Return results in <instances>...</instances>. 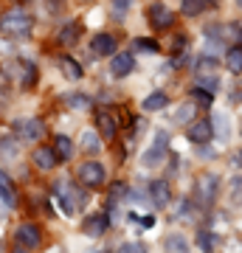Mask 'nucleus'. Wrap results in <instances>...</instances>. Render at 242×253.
<instances>
[{
	"instance_id": "f257e3e1",
	"label": "nucleus",
	"mask_w": 242,
	"mask_h": 253,
	"mask_svg": "<svg viewBox=\"0 0 242 253\" xmlns=\"http://www.w3.org/2000/svg\"><path fill=\"white\" fill-rule=\"evenodd\" d=\"M31 26H34L31 14H26V11H20V9L6 11L3 20H0L3 34H9V37H26V34H31Z\"/></svg>"
},
{
	"instance_id": "f03ea898",
	"label": "nucleus",
	"mask_w": 242,
	"mask_h": 253,
	"mask_svg": "<svg viewBox=\"0 0 242 253\" xmlns=\"http://www.w3.org/2000/svg\"><path fill=\"white\" fill-rule=\"evenodd\" d=\"M43 132H45V126L40 118H20V121H14V135L20 141H40Z\"/></svg>"
},
{
	"instance_id": "7ed1b4c3",
	"label": "nucleus",
	"mask_w": 242,
	"mask_h": 253,
	"mask_svg": "<svg viewBox=\"0 0 242 253\" xmlns=\"http://www.w3.org/2000/svg\"><path fill=\"white\" fill-rule=\"evenodd\" d=\"M14 239H17L23 248H28V251H37L40 245H43V231L34 225V222H23V225L17 228V234H14Z\"/></svg>"
},
{
	"instance_id": "20e7f679",
	"label": "nucleus",
	"mask_w": 242,
	"mask_h": 253,
	"mask_svg": "<svg viewBox=\"0 0 242 253\" xmlns=\"http://www.w3.org/2000/svg\"><path fill=\"white\" fill-rule=\"evenodd\" d=\"M163 144H169V138L163 135V132H158V135H155V144L141 155V163H144V166H158V163L166 158V146H163Z\"/></svg>"
},
{
	"instance_id": "39448f33",
	"label": "nucleus",
	"mask_w": 242,
	"mask_h": 253,
	"mask_svg": "<svg viewBox=\"0 0 242 253\" xmlns=\"http://www.w3.org/2000/svg\"><path fill=\"white\" fill-rule=\"evenodd\" d=\"M79 183L82 186H101L104 183V166L101 163H85V166H79Z\"/></svg>"
},
{
	"instance_id": "423d86ee",
	"label": "nucleus",
	"mask_w": 242,
	"mask_h": 253,
	"mask_svg": "<svg viewBox=\"0 0 242 253\" xmlns=\"http://www.w3.org/2000/svg\"><path fill=\"white\" fill-rule=\"evenodd\" d=\"M107 225H110V214L107 211H99V214H90V217L85 219L82 231H85V236H101L107 231Z\"/></svg>"
},
{
	"instance_id": "0eeeda50",
	"label": "nucleus",
	"mask_w": 242,
	"mask_h": 253,
	"mask_svg": "<svg viewBox=\"0 0 242 253\" xmlns=\"http://www.w3.org/2000/svg\"><path fill=\"white\" fill-rule=\"evenodd\" d=\"M149 23H152V28L163 31V28H169L172 23H175V14H172V9H166L163 3H155L152 9H149Z\"/></svg>"
},
{
	"instance_id": "6e6552de",
	"label": "nucleus",
	"mask_w": 242,
	"mask_h": 253,
	"mask_svg": "<svg viewBox=\"0 0 242 253\" xmlns=\"http://www.w3.org/2000/svg\"><path fill=\"white\" fill-rule=\"evenodd\" d=\"M56 197H59V206H62L65 214H73L76 208L85 206V194H79L76 189H65V191H59Z\"/></svg>"
},
{
	"instance_id": "1a4fd4ad",
	"label": "nucleus",
	"mask_w": 242,
	"mask_h": 253,
	"mask_svg": "<svg viewBox=\"0 0 242 253\" xmlns=\"http://www.w3.org/2000/svg\"><path fill=\"white\" fill-rule=\"evenodd\" d=\"M31 158H34L37 169H43V172H51V169L56 166V152H54V146H37Z\"/></svg>"
},
{
	"instance_id": "9d476101",
	"label": "nucleus",
	"mask_w": 242,
	"mask_h": 253,
	"mask_svg": "<svg viewBox=\"0 0 242 253\" xmlns=\"http://www.w3.org/2000/svg\"><path fill=\"white\" fill-rule=\"evenodd\" d=\"M90 48H93V54L96 56L116 54V37L113 34H96L93 37V42H90Z\"/></svg>"
},
{
	"instance_id": "9b49d317",
	"label": "nucleus",
	"mask_w": 242,
	"mask_h": 253,
	"mask_svg": "<svg viewBox=\"0 0 242 253\" xmlns=\"http://www.w3.org/2000/svg\"><path fill=\"white\" fill-rule=\"evenodd\" d=\"M149 197H152V203H155V208H166L169 206V183L166 180H155L152 186H149Z\"/></svg>"
},
{
	"instance_id": "f8f14e48",
	"label": "nucleus",
	"mask_w": 242,
	"mask_h": 253,
	"mask_svg": "<svg viewBox=\"0 0 242 253\" xmlns=\"http://www.w3.org/2000/svg\"><path fill=\"white\" fill-rule=\"evenodd\" d=\"M96 124H99V132H101V138H104V141H113V138H116V132H118L116 118L110 116L107 110H101L99 116H96Z\"/></svg>"
},
{
	"instance_id": "ddd939ff",
	"label": "nucleus",
	"mask_w": 242,
	"mask_h": 253,
	"mask_svg": "<svg viewBox=\"0 0 242 253\" xmlns=\"http://www.w3.org/2000/svg\"><path fill=\"white\" fill-rule=\"evenodd\" d=\"M211 135H214V126H211V121H194V124L189 126V138H192L194 144H206Z\"/></svg>"
},
{
	"instance_id": "4468645a",
	"label": "nucleus",
	"mask_w": 242,
	"mask_h": 253,
	"mask_svg": "<svg viewBox=\"0 0 242 253\" xmlns=\"http://www.w3.org/2000/svg\"><path fill=\"white\" fill-rule=\"evenodd\" d=\"M135 62H133V56L130 54H118L113 56V62H110V73L113 76H127V73H133Z\"/></svg>"
},
{
	"instance_id": "2eb2a0df",
	"label": "nucleus",
	"mask_w": 242,
	"mask_h": 253,
	"mask_svg": "<svg viewBox=\"0 0 242 253\" xmlns=\"http://www.w3.org/2000/svg\"><path fill=\"white\" fill-rule=\"evenodd\" d=\"M217 186H220V180H217V174H203L197 183V191L203 200H214L217 197Z\"/></svg>"
},
{
	"instance_id": "dca6fc26",
	"label": "nucleus",
	"mask_w": 242,
	"mask_h": 253,
	"mask_svg": "<svg viewBox=\"0 0 242 253\" xmlns=\"http://www.w3.org/2000/svg\"><path fill=\"white\" fill-rule=\"evenodd\" d=\"M59 71H62L65 79H73V82L82 79V65L71 56H59Z\"/></svg>"
},
{
	"instance_id": "f3484780",
	"label": "nucleus",
	"mask_w": 242,
	"mask_h": 253,
	"mask_svg": "<svg viewBox=\"0 0 242 253\" xmlns=\"http://www.w3.org/2000/svg\"><path fill=\"white\" fill-rule=\"evenodd\" d=\"M0 200H6L9 206H17V191L11 186V180L6 177V172L0 169Z\"/></svg>"
},
{
	"instance_id": "a211bd4d",
	"label": "nucleus",
	"mask_w": 242,
	"mask_h": 253,
	"mask_svg": "<svg viewBox=\"0 0 242 253\" xmlns=\"http://www.w3.org/2000/svg\"><path fill=\"white\" fill-rule=\"evenodd\" d=\"M54 152H56V158H62V161H68V158L73 155V144H71V138L56 135V138H54Z\"/></svg>"
},
{
	"instance_id": "6ab92c4d",
	"label": "nucleus",
	"mask_w": 242,
	"mask_h": 253,
	"mask_svg": "<svg viewBox=\"0 0 242 253\" xmlns=\"http://www.w3.org/2000/svg\"><path fill=\"white\" fill-rule=\"evenodd\" d=\"M166 93H149V96H146V99H144V110H146V113H155V110H163L166 107Z\"/></svg>"
},
{
	"instance_id": "aec40b11",
	"label": "nucleus",
	"mask_w": 242,
	"mask_h": 253,
	"mask_svg": "<svg viewBox=\"0 0 242 253\" xmlns=\"http://www.w3.org/2000/svg\"><path fill=\"white\" fill-rule=\"evenodd\" d=\"M56 40H59V45H73V42L79 40V26H76V23H68V26L59 31Z\"/></svg>"
},
{
	"instance_id": "412c9836",
	"label": "nucleus",
	"mask_w": 242,
	"mask_h": 253,
	"mask_svg": "<svg viewBox=\"0 0 242 253\" xmlns=\"http://www.w3.org/2000/svg\"><path fill=\"white\" fill-rule=\"evenodd\" d=\"M228 59H225V65H228V71L231 73H240L242 71V48L240 45H234V48H228Z\"/></svg>"
},
{
	"instance_id": "4be33fe9",
	"label": "nucleus",
	"mask_w": 242,
	"mask_h": 253,
	"mask_svg": "<svg viewBox=\"0 0 242 253\" xmlns=\"http://www.w3.org/2000/svg\"><path fill=\"white\" fill-rule=\"evenodd\" d=\"M65 104L71 110H88L90 107V96H85V93H68L65 96Z\"/></svg>"
},
{
	"instance_id": "5701e85b",
	"label": "nucleus",
	"mask_w": 242,
	"mask_h": 253,
	"mask_svg": "<svg viewBox=\"0 0 242 253\" xmlns=\"http://www.w3.org/2000/svg\"><path fill=\"white\" fill-rule=\"evenodd\" d=\"M79 144H82V149H85L88 155H96L101 149V141H99V135H96V132H85Z\"/></svg>"
},
{
	"instance_id": "b1692460",
	"label": "nucleus",
	"mask_w": 242,
	"mask_h": 253,
	"mask_svg": "<svg viewBox=\"0 0 242 253\" xmlns=\"http://www.w3.org/2000/svg\"><path fill=\"white\" fill-rule=\"evenodd\" d=\"M211 126H214V132L220 138H228V116L225 113H214L211 116Z\"/></svg>"
},
{
	"instance_id": "393cba45",
	"label": "nucleus",
	"mask_w": 242,
	"mask_h": 253,
	"mask_svg": "<svg viewBox=\"0 0 242 253\" xmlns=\"http://www.w3.org/2000/svg\"><path fill=\"white\" fill-rule=\"evenodd\" d=\"M203 9H206V0H183V14L189 17H197Z\"/></svg>"
},
{
	"instance_id": "a878e982",
	"label": "nucleus",
	"mask_w": 242,
	"mask_h": 253,
	"mask_svg": "<svg viewBox=\"0 0 242 253\" xmlns=\"http://www.w3.org/2000/svg\"><path fill=\"white\" fill-rule=\"evenodd\" d=\"M192 116H194V104H183V107L175 110V124H186V121H192Z\"/></svg>"
},
{
	"instance_id": "bb28decb",
	"label": "nucleus",
	"mask_w": 242,
	"mask_h": 253,
	"mask_svg": "<svg viewBox=\"0 0 242 253\" xmlns=\"http://www.w3.org/2000/svg\"><path fill=\"white\" fill-rule=\"evenodd\" d=\"M0 155H3V158H17V141L6 135L0 141Z\"/></svg>"
},
{
	"instance_id": "cd10ccee",
	"label": "nucleus",
	"mask_w": 242,
	"mask_h": 253,
	"mask_svg": "<svg viewBox=\"0 0 242 253\" xmlns=\"http://www.w3.org/2000/svg\"><path fill=\"white\" fill-rule=\"evenodd\" d=\"M189 99H192V101H197L200 107H211V93H208V90H203V87H194Z\"/></svg>"
},
{
	"instance_id": "c85d7f7f",
	"label": "nucleus",
	"mask_w": 242,
	"mask_h": 253,
	"mask_svg": "<svg viewBox=\"0 0 242 253\" xmlns=\"http://www.w3.org/2000/svg\"><path fill=\"white\" fill-rule=\"evenodd\" d=\"M166 251L169 253H189V245L180 239V236H169L166 239Z\"/></svg>"
},
{
	"instance_id": "c756f323",
	"label": "nucleus",
	"mask_w": 242,
	"mask_h": 253,
	"mask_svg": "<svg viewBox=\"0 0 242 253\" xmlns=\"http://www.w3.org/2000/svg\"><path fill=\"white\" fill-rule=\"evenodd\" d=\"M37 84V68L34 65H23V87H34Z\"/></svg>"
},
{
	"instance_id": "7c9ffc66",
	"label": "nucleus",
	"mask_w": 242,
	"mask_h": 253,
	"mask_svg": "<svg viewBox=\"0 0 242 253\" xmlns=\"http://www.w3.org/2000/svg\"><path fill=\"white\" fill-rule=\"evenodd\" d=\"M113 3V14L116 17H124V11H130V6H133V0H110Z\"/></svg>"
},
{
	"instance_id": "2f4dec72",
	"label": "nucleus",
	"mask_w": 242,
	"mask_h": 253,
	"mask_svg": "<svg viewBox=\"0 0 242 253\" xmlns=\"http://www.w3.org/2000/svg\"><path fill=\"white\" fill-rule=\"evenodd\" d=\"M217 84H220V82H217V76H206V73H200V87H203V90H211V93H214Z\"/></svg>"
},
{
	"instance_id": "473e14b6",
	"label": "nucleus",
	"mask_w": 242,
	"mask_h": 253,
	"mask_svg": "<svg viewBox=\"0 0 242 253\" xmlns=\"http://www.w3.org/2000/svg\"><path fill=\"white\" fill-rule=\"evenodd\" d=\"M231 200L234 203H242V177H234L231 180Z\"/></svg>"
},
{
	"instance_id": "72a5a7b5",
	"label": "nucleus",
	"mask_w": 242,
	"mask_h": 253,
	"mask_svg": "<svg viewBox=\"0 0 242 253\" xmlns=\"http://www.w3.org/2000/svg\"><path fill=\"white\" fill-rule=\"evenodd\" d=\"M214 68H217V59H214V56H203V59H200V73L214 71Z\"/></svg>"
},
{
	"instance_id": "f704fd0d",
	"label": "nucleus",
	"mask_w": 242,
	"mask_h": 253,
	"mask_svg": "<svg viewBox=\"0 0 242 253\" xmlns=\"http://www.w3.org/2000/svg\"><path fill=\"white\" fill-rule=\"evenodd\" d=\"M200 245H203V251H211V248H214V234L203 231V234H200Z\"/></svg>"
},
{
	"instance_id": "c9c22d12",
	"label": "nucleus",
	"mask_w": 242,
	"mask_h": 253,
	"mask_svg": "<svg viewBox=\"0 0 242 253\" xmlns=\"http://www.w3.org/2000/svg\"><path fill=\"white\" fill-rule=\"evenodd\" d=\"M135 45L141 48V51H149V54H158V45H155L152 40H138Z\"/></svg>"
},
{
	"instance_id": "e433bc0d",
	"label": "nucleus",
	"mask_w": 242,
	"mask_h": 253,
	"mask_svg": "<svg viewBox=\"0 0 242 253\" xmlns=\"http://www.w3.org/2000/svg\"><path fill=\"white\" fill-rule=\"evenodd\" d=\"M121 253H146V248H144V245H138V242H130V245H124V248H121Z\"/></svg>"
},
{
	"instance_id": "4c0bfd02",
	"label": "nucleus",
	"mask_w": 242,
	"mask_h": 253,
	"mask_svg": "<svg viewBox=\"0 0 242 253\" xmlns=\"http://www.w3.org/2000/svg\"><path fill=\"white\" fill-rule=\"evenodd\" d=\"M237 161H240V163H242V152H240V158H237Z\"/></svg>"
},
{
	"instance_id": "58836bf2",
	"label": "nucleus",
	"mask_w": 242,
	"mask_h": 253,
	"mask_svg": "<svg viewBox=\"0 0 242 253\" xmlns=\"http://www.w3.org/2000/svg\"><path fill=\"white\" fill-rule=\"evenodd\" d=\"M237 3H240V6H242V0H237Z\"/></svg>"
},
{
	"instance_id": "ea45409f",
	"label": "nucleus",
	"mask_w": 242,
	"mask_h": 253,
	"mask_svg": "<svg viewBox=\"0 0 242 253\" xmlns=\"http://www.w3.org/2000/svg\"><path fill=\"white\" fill-rule=\"evenodd\" d=\"M17 253H26V251H17Z\"/></svg>"
},
{
	"instance_id": "a19ab883",
	"label": "nucleus",
	"mask_w": 242,
	"mask_h": 253,
	"mask_svg": "<svg viewBox=\"0 0 242 253\" xmlns=\"http://www.w3.org/2000/svg\"><path fill=\"white\" fill-rule=\"evenodd\" d=\"M101 253H107V251H101Z\"/></svg>"
}]
</instances>
